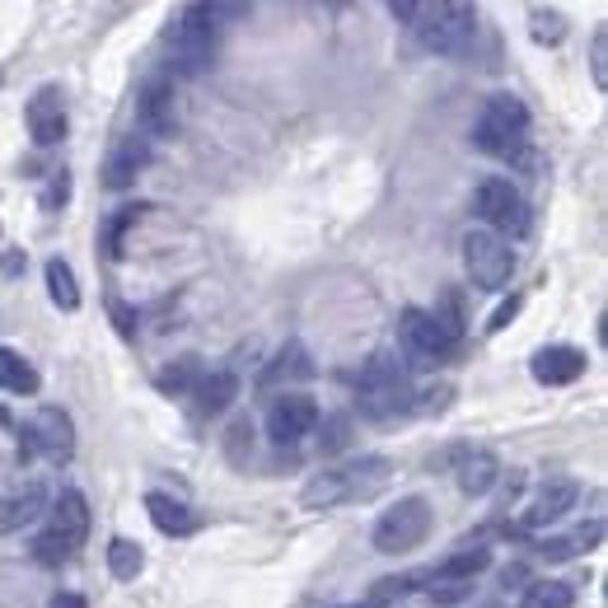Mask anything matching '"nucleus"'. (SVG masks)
<instances>
[{
	"label": "nucleus",
	"instance_id": "f257e3e1",
	"mask_svg": "<svg viewBox=\"0 0 608 608\" xmlns=\"http://www.w3.org/2000/svg\"><path fill=\"white\" fill-rule=\"evenodd\" d=\"M169 66L174 75H201L215 61V14L211 5H183L164 28Z\"/></svg>",
	"mask_w": 608,
	"mask_h": 608
},
{
	"label": "nucleus",
	"instance_id": "f03ea898",
	"mask_svg": "<svg viewBox=\"0 0 608 608\" xmlns=\"http://www.w3.org/2000/svg\"><path fill=\"white\" fill-rule=\"evenodd\" d=\"M529 140V108L514 94H492L473 122V146L492 160H514Z\"/></svg>",
	"mask_w": 608,
	"mask_h": 608
},
{
	"label": "nucleus",
	"instance_id": "7ed1b4c3",
	"mask_svg": "<svg viewBox=\"0 0 608 608\" xmlns=\"http://www.w3.org/2000/svg\"><path fill=\"white\" fill-rule=\"evenodd\" d=\"M89 538V506L80 492H61L52 506H47V529L34 538V557L42 567H57L85 548Z\"/></svg>",
	"mask_w": 608,
	"mask_h": 608
},
{
	"label": "nucleus",
	"instance_id": "20e7f679",
	"mask_svg": "<svg viewBox=\"0 0 608 608\" xmlns=\"http://www.w3.org/2000/svg\"><path fill=\"white\" fill-rule=\"evenodd\" d=\"M356 398H361V412L365 417H398V412H412V384H408V370H402L388 351H374L361 380H356Z\"/></svg>",
	"mask_w": 608,
	"mask_h": 608
},
{
	"label": "nucleus",
	"instance_id": "39448f33",
	"mask_svg": "<svg viewBox=\"0 0 608 608\" xmlns=\"http://www.w3.org/2000/svg\"><path fill=\"white\" fill-rule=\"evenodd\" d=\"M388 477V459H361L351 468H333V473H319L314 482L305 487V510H327L337 501H356V496H370L380 492Z\"/></svg>",
	"mask_w": 608,
	"mask_h": 608
},
{
	"label": "nucleus",
	"instance_id": "423d86ee",
	"mask_svg": "<svg viewBox=\"0 0 608 608\" xmlns=\"http://www.w3.org/2000/svg\"><path fill=\"white\" fill-rule=\"evenodd\" d=\"M417 34H421V47L426 52H441V57H455L468 47L477 28V10L463 5V0H445V5H421L417 14Z\"/></svg>",
	"mask_w": 608,
	"mask_h": 608
},
{
	"label": "nucleus",
	"instance_id": "0eeeda50",
	"mask_svg": "<svg viewBox=\"0 0 608 608\" xmlns=\"http://www.w3.org/2000/svg\"><path fill=\"white\" fill-rule=\"evenodd\" d=\"M431 534V506L421 496H402L398 506H388L380 520H374V553L384 557H398V553H412L421 548Z\"/></svg>",
	"mask_w": 608,
	"mask_h": 608
},
{
	"label": "nucleus",
	"instance_id": "6e6552de",
	"mask_svg": "<svg viewBox=\"0 0 608 608\" xmlns=\"http://www.w3.org/2000/svg\"><path fill=\"white\" fill-rule=\"evenodd\" d=\"M463 272L477 290H506L514 276V248L492 229L463 234Z\"/></svg>",
	"mask_w": 608,
	"mask_h": 608
},
{
	"label": "nucleus",
	"instance_id": "1a4fd4ad",
	"mask_svg": "<svg viewBox=\"0 0 608 608\" xmlns=\"http://www.w3.org/2000/svg\"><path fill=\"white\" fill-rule=\"evenodd\" d=\"M398 337H402V351L417 356V365L445 361V356L459 351V333H449L431 309H417V305H408L398 314Z\"/></svg>",
	"mask_w": 608,
	"mask_h": 608
},
{
	"label": "nucleus",
	"instance_id": "9d476101",
	"mask_svg": "<svg viewBox=\"0 0 608 608\" xmlns=\"http://www.w3.org/2000/svg\"><path fill=\"white\" fill-rule=\"evenodd\" d=\"M477 215L487 221L492 234H501L506 244L514 239V234L529 229V201L510 178H487L477 187Z\"/></svg>",
	"mask_w": 608,
	"mask_h": 608
},
{
	"label": "nucleus",
	"instance_id": "9b49d317",
	"mask_svg": "<svg viewBox=\"0 0 608 608\" xmlns=\"http://www.w3.org/2000/svg\"><path fill=\"white\" fill-rule=\"evenodd\" d=\"M136 127L146 140H164L178 127V108H174V80L169 75H150L136 94Z\"/></svg>",
	"mask_w": 608,
	"mask_h": 608
},
{
	"label": "nucleus",
	"instance_id": "f8f14e48",
	"mask_svg": "<svg viewBox=\"0 0 608 608\" xmlns=\"http://www.w3.org/2000/svg\"><path fill=\"white\" fill-rule=\"evenodd\" d=\"M24 449L42 455L47 463H66L75 455V426L61 408H42L34 421L24 426Z\"/></svg>",
	"mask_w": 608,
	"mask_h": 608
},
{
	"label": "nucleus",
	"instance_id": "ddd939ff",
	"mask_svg": "<svg viewBox=\"0 0 608 608\" xmlns=\"http://www.w3.org/2000/svg\"><path fill=\"white\" fill-rule=\"evenodd\" d=\"M319 426V402L309 394H281L268 408V435L276 445H300Z\"/></svg>",
	"mask_w": 608,
	"mask_h": 608
},
{
	"label": "nucleus",
	"instance_id": "4468645a",
	"mask_svg": "<svg viewBox=\"0 0 608 608\" xmlns=\"http://www.w3.org/2000/svg\"><path fill=\"white\" fill-rule=\"evenodd\" d=\"M28 136L38 140V146H57V140H66V103H61V89L57 85H42L34 99H28Z\"/></svg>",
	"mask_w": 608,
	"mask_h": 608
},
{
	"label": "nucleus",
	"instance_id": "2eb2a0df",
	"mask_svg": "<svg viewBox=\"0 0 608 608\" xmlns=\"http://www.w3.org/2000/svg\"><path fill=\"white\" fill-rule=\"evenodd\" d=\"M150 164V140L146 136H122L113 154H108V164H103V183L113 187V193H122V187H132L140 178V169Z\"/></svg>",
	"mask_w": 608,
	"mask_h": 608
},
{
	"label": "nucleus",
	"instance_id": "dca6fc26",
	"mask_svg": "<svg viewBox=\"0 0 608 608\" xmlns=\"http://www.w3.org/2000/svg\"><path fill=\"white\" fill-rule=\"evenodd\" d=\"M585 351L581 347H543L538 356H534V380L538 384H548V388H557V384H575L585 374Z\"/></svg>",
	"mask_w": 608,
	"mask_h": 608
},
{
	"label": "nucleus",
	"instance_id": "f3484780",
	"mask_svg": "<svg viewBox=\"0 0 608 608\" xmlns=\"http://www.w3.org/2000/svg\"><path fill=\"white\" fill-rule=\"evenodd\" d=\"M575 496H581V487H575L571 477H553V482H543L538 496H534V506L524 510V529H543V524H553L561 520L571 506H575Z\"/></svg>",
	"mask_w": 608,
	"mask_h": 608
},
{
	"label": "nucleus",
	"instance_id": "a211bd4d",
	"mask_svg": "<svg viewBox=\"0 0 608 608\" xmlns=\"http://www.w3.org/2000/svg\"><path fill=\"white\" fill-rule=\"evenodd\" d=\"M187 398H193V408H197L201 417H221L229 402L239 398V380H234L229 370H207Z\"/></svg>",
	"mask_w": 608,
	"mask_h": 608
},
{
	"label": "nucleus",
	"instance_id": "6ab92c4d",
	"mask_svg": "<svg viewBox=\"0 0 608 608\" xmlns=\"http://www.w3.org/2000/svg\"><path fill=\"white\" fill-rule=\"evenodd\" d=\"M42 510H47V487L42 482H24L20 492L0 501V534H14V529L34 524Z\"/></svg>",
	"mask_w": 608,
	"mask_h": 608
},
{
	"label": "nucleus",
	"instance_id": "aec40b11",
	"mask_svg": "<svg viewBox=\"0 0 608 608\" xmlns=\"http://www.w3.org/2000/svg\"><path fill=\"white\" fill-rule=\"evenodd\" d=\"M146 514H150V524L160 529V534H193L197 529V514L193 506H183L178 496H169V492H150L146 496Z\"/></svg>",
	"mask_w": 608,
	"mask_h": 608
},
{
	"label": "nucleus",
	"instance_id": "412c9836",
	"mask_svg": "<svg viewBox=\"0 0 608 608\" xmlns=\"http://www.w3.org/2000/svg\"><path fill=\"white\" fill-rule=\"evenodd\" d=\"M492 567V548L487 543H463V548L449 553L441 567L431 571V581H473L477 571H487Z\"/></svg>",
	"mask_w": 608,
	"mask_h": 608
},
{
	"label": "nucleus",
	"instance_id": "4be33fe9",
	"mask_svg": "<svg viewBox=\"0 0 608 608\" xmlns=\"http://www.w3.org/2000/svg\"><path fill=\"white\" fill-rule=\"evenodd\" d=\"M496 477H501V463H496L492 449H468V455L459 459V492H463V496L492 492Z\"/></svg>",
	"mask_w": 608,
	"mask_h": 608
},
{
	"label": "nucleus",
	"instance_id": "5701e85b",
	"mask_svg": "<svg viewBox=\"0 0 608 608\" xmlns=\"http://www.w3.org/2000/svg\"><path fill=\"white\" fill-rule=\"evenodd\" d=\"M38 370L28 365V356L24 351H14V347H0V388L5 394H38Z\"/></svg>",
	"mask_w": 608,
	"mask_h": 608
},
{
	"label": "nucleus",
	"instance_id": "b1692460",
	"mask_svg": "<svg viewBox=\"0 0 608 608\" xmlns=\"http://www.w3.org/2000/svg\"><path fill=\"white\" fill-rule=\"evenodd\" d=\"M309 374H314L309 351L300 347V342H290V347L281 351L268 370H262V388H276V384H290V380H309Z\"/></svg>",
	"mask_w": 608,
	"mask_h": 608
},
{
	"label": "nucleus",
	"instance_id": "393cba45",
	"mask_svg": "<svg viewBox=\"0 0 608 608\" xmlns=\"http://www.w3.org/2000/svg\"><path fill=\"white\" fill-rule=\"evenodd\" d=\"M47 295H52V305L66 309V314H75V309H80V286H75L71 262H61V258L47 262Z\"/></svg>",
	"mask_w": 608,
	"mask_h": 608
},
{
	"label": "nucleus",
	"instance_id": "a878e982",
	"mask_svg": "<svg viewBox=\"0 0 608 608\" xmlns=\"http://www.w3.org/2000/svg\"><path fill=\"white\" fill-rule=\"evenodd\" d=\"M201 374H207V370H201V361H197V356H183L178 365H169V370H160V374H154V384H160V394H174V398H183V394H193V388H197V380H201Z\"/></svg>",
	"mask_w": 608,
	"mask_h": 608
},
{
	"label": "nucleus",
	"instance_id": "bb28decb",
	"mask_svg": "<svg viewBox=\"0 0 608 608\" xmlns=\"http://www.w3.org/2000/svg\"><path fill=\"white\" fill-rule=\"evenodd\" d=\"M140 567H146L140 543H132V538H113V543H108V571H113L117 581H136Z\"/></svg>",
	"mask_w": 608,
	"mask_h": 608
},
{
	"label": "nucleus",
	"instance_id": "cd10ccee",
	"mask_svg": "<svg viewBox=\"0 0 608 608\" xmlns=\"http://www.w3.org/2000/svg\"><path fill=\"white\" fill-rule=\"evenodd\" d=\"M571 604H575V590L567 581H534L520 599V608H571Z\"/></svg>",
	"mask_w": 608,
	"mask_h": 608
},
{
	"label": "nucleus",
	"instance_id": "c85d7f7f",
	"mask_svg": "<svg viewBox=\"0 0 608 608\" xmlns=\"http://www.w3.org/2000/svg\"><path fill=\"white\" fill-rule=\"evenodd\" d=\"M140 211H146V207H122L113 221L103 225V248H108V258H122V234H127V229L140 221Z\"/></svg>",
	"mask_w": 608,
	"mask_h": 608
},
{
	"label": "nucleus",
	"instance_id": "c756f323",
	"mask_svg": "<svg viewBox=\"0 0 608 608\" xmlns=\"http://www.w3.org/2000/svg\"><path fill=\"white\" fill-rule=\"evenodd\" d=\"M431 604H441V608H455V604H463L468 595H473V581H431Z\"/></svg>",
	"mask_w": 608,
	"mask_h": 608
},
{
	"label": "nucleus",
	"instance_id": "7c9ffc66",
	"mask_svg": "<svg viewBox=\"0 0 608 608\" xmlns=\"http://www.w3.org/2000/svg\"><path fill=\"white\" fill-rule=\"evenodd\" d=\"M529 20H534V38L538 42H561V38H567V24H561L557 10H534Z\"/></svg>",
	"mask_w": 608,
	"mask_h": 608
},
{
	"label": "nucleus",
	"instance_id": "2f4dec72",
	"mask_svg": "<svg viewBox=\"0 0 608 608\" xmlns=\"http://www.w3.org/2000/svg\"><path fill=\"white\" fill-rule=\"evenodd\" d=\"M590 71H595V85L604 89L608 85V34H595V61H590Z\"/></svg>",
	"mask_w": 608,
	"mask_h": 608
},
{
	"label": "nucleus",
	"instance_id": "473e14b6",
	"mask_svg": "<svg viewBox=\"0 0 608 608\" xmlns=\"http://www.w3.org/2000/svg\"><path fill=\"white\" fill-rule=\"evenodd\" d=\"M66 193H71V178H66V174H57V178H52V187H47V197H42V207L52 211L57 201H66Z\"/></svg>",
	"mask_w": 608,
	"mask_h": 608
},
{
	"label": "nucleus",
	"instance_id": "72a5a7b5",
	"mask_svg": "<svg viewBox=\"0 0 608 608\" xmlns=\"http://www.w3.org/2000/svg\"><path fill=\"white\" fill-rule=\"evenodd\" d=\"M113 319H117V327H122V333H127V337L136 333V314H132L127 305H117V300H113Z\"/></svg>",
	"mask_w": 608,
	"mask_h": 608
},
{
	"label": "nucleus",
	"instance_id": "f704fd0d",
	"mask_svg": "<svg viewBox=\"0 0 608 608\" xmlns=\"http://www.w3.org/2000/svg\"><path fill=\"white\" fill-rule=\"evenodd\" d=\"M327 431H333V435H327V449H342V445H347V421H342V417H337Z\"/></svg>",
	"mask_w": 608,
	"mask_h": 608
},
{
	"label": "nucleus",
	"instance_id": "c9c22d12",
	"mask_svg": "<svg viewBox=\"0 0 608 608\" xmlns=\"http://www.w3.org/2000/svg\"><path fill=\"white\" fill-rule=\"evenodd\" d=\"M47 608H89V604H85L80 595H71V590H66V595H57V599L47 604Z\"/></svg>",
	"mask_w": 608,
	"mask_h": 608
},
{
	"label": "nucleus",
	"instance_id": "e433bc0d",
	"mask_svg": "<svg viewBox=\"0 0 608 608\" xmlns=\"http://www.w3.org/2000/svg\"><path fill=\"white\" fill-rule=\"evenodd\" d=\"M5 421H10V412H5V402H0V426H5Z\"/></svg>",
	"mask_w": 608,
	"mask_h": 608
}]
</instances>
